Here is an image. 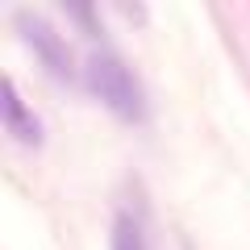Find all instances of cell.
<instances>
[{"mask_svg": "<svg viewBox=\"0 0 250 250\" xmlns=\"http://www.w3.org/2000/svg\"><path fill=\"white\" fill-rule=\"evenodd\" d=\"M88 88L100 96V104L121 121L142 117V83L117 54H92L88 59Z\"/></svg>", "mask_w": 250, "mask_h": 250, "instance_id": "6da1fadb", "label": "cell"}, {"mask_svg": "<svg viewBox=\"0 0 250 250\" xmlns=\"http://www.w3.org/2000/svg\"><path fill=\"white\" fill-rule=\"evenodd\" d=\"M17 29L54 80H71V50H67V42L59 38V29L50 21L38 17V13H17Z\"/></svg>", "mask_w": 250, "mask_h": 250, "instance_id": "7a4b0ae2", "label": "cell"}, {"mask_svg": "<svg viewBox=\"0 0 250 250\" xmlns=\"http://www.w3.org/2000/svg\"><path fill=\"white\" fill-rule=\"evenodd\" d=\"M4 125H9V134L17 138V142H25V146H34L38 138V121L29 117V108L21 104V96H17V83L13 80H4Z\"/></svg>", "mask_w": 250, "mask_h": 250, "instance_id": "3957f363", "label": "cell"}, {"mask_svg": "<svg viewBox=\"0 0 250 250\" xmlns=\"http://www.w3.org/2000/svg\"><path fill=\"white\" fill-rule=\"evenodd\" d=\"M113 250H146V238H142V225L134 221L129 213H121L113 221V242H108Z\"/></svg>", "mask_w": 250, "mask_h": 250, "instance_id": "277c9868", "label": "cell"}]
</instances>
